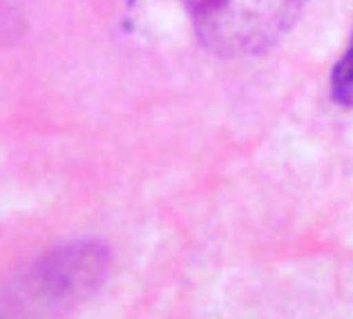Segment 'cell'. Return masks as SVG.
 I'll return each instance as SVG.
<instances>
[{
    "mask_svg": "<svg viewBox=\"0 0 353 319\" xmlns=\"http://www.w3.org/2000/svg\"><path fill=\"white\" fill-rule=\"evenodd\" d=\"M194 34L217 56H253L291 30L309 0H183Z\"/></svg>",
    "mask_w": 353,
    "mask_h": 319,
    "instance_id": "6da1fadb",
    "label": "cell"
},
{
    "mask_svg": "<svg viewBox=\"0 0 353 319\" xmlns=\"http://www.w3.org/2000/svg\"><path fill=\"white\" fill-rule=\"evenodd\" d=\"M105 257L97 246H72L54 252L41 268L45 279L54 295H70L77 290H85L94 284V279L103 273Z\"/></svg>",
    "mask_w": 353,
    "mask_h": 319,
    "instance_id": "7a4b0ae2",
    "label": "cell"
},
{
    "mask_svg": "<svg viewBox=\"0 0 353 319\" xmlns=\"http://www.w3.org/2000/svg\"><path fill=\"white\" fill-rule=\"evenodd\" d=\"M331 96L338 105L353 107V39L331 74Z\"/></svg>",
    "mask_w": 353,
    "mask_h": 319,
    "instance_id": "3957f363",
    "label": "cell"
}]
</instances>
